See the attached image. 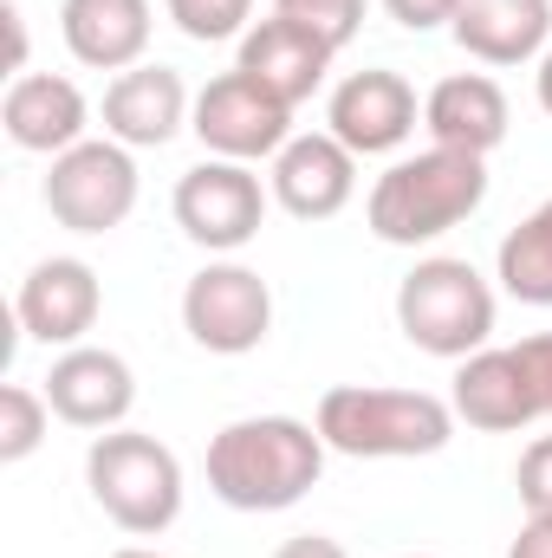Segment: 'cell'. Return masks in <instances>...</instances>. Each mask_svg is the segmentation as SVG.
Listing matches in <instances>:
<instances>
[{
	"mask_svg": "<svg viewBox=\"0 0 552 558\" xmlns=\"http://www.w3.org/2000/svg\"><path fill=\"white\" fill-rule=\"evenodd\" d=\"M325 474V435L299 416H241L208 441V487L235 513H286Z\"/></svg>",
	"mask_w": 552,
	"mask_h": 558,
	"instance_id": "obj_1",
	"label": "cell"
},
{
	"mask_svg": "<svg viewBox=\"0 0 552 558\" xmlns=\"http://www.w3.org/2000/svg\"><path fill=\"white\" fill-rule=\"evenodd\" d=\"M481 202H488V156L429 143L422 156H404L377 175L364 221L391 247H422V241H442L448 228H461Z\"/></svg>",
	"mask_w": 552,
	"mask_h": 558,
	"instance_id": "obj_2",
	"label": "cell"
},
{
	"mask_svg": "<svg viewBox=\"0 0 552 558\" xmlns=\"http://www.w3.org/2000/svg\"><path fill=\"white\" fill-rule=\"evenodd\" d=\"M319 435L332 454L351 461H410L442 454L455 435V403L429 390H377V384H338L319 397Z\"/></svg>",
	"mask_w": 552,
	"mask_h": 558,
	"instance_id": "obj_3",
	"label": "cell"
},
{
	"mask_svg": "<svg viewBox=\"0 0 552 558\" xmlns=\"http://www.w3.org/2000/svg\"><path fill=\"white\" fill-rule=\"evenodd\" d=\"M85 481H92V500L105 507V520L137 539L169 533L182 513V461L137 428H105L85 448Z\"/></svg>",
	"mask_w": 552,
	"mask_h": 558,
	"instance_id": "obj_4",
	"label": "cell"
},
{
	"mask_svg": "<svg viewBox=\"0 0 552 558\" xmlns=\"http://www.w3.org/2000/svg\"><path fill=\"white\" fill-rule=\"evenodd\" d=\"M397 325L429 357H475L494 338V286L455 254L416 260L397 286Z\"/></svg>",
	"mask_w": 552,
	"mask_h": 558,
	"instance_id": "obj_5",
	"label": "cell"
},
{
	"mask_svg": "<svg viewBox=\"0 0 552 558\" xmlns=\"http://www.w3.org/2000/svg\"><path fill=\"white\" fill-rule=\"evenodd\" d=\"M46 208L72 234H111V228H124L131 208H137V162H131V149L118 137H105V143L85 137V143H72L65 156H52V169H46Z\"/></svg>",
	"mask_w": 552,
	"mask_h": 558,
	"instance_id": "obj_6",
	"label": "cell"
},
{
	"mask_svg": "<svg viewBox=\"0 0 552 558\" xmlns=\"http://www.w3.org/2000/svg\"><path fill=\"white\" fill-rule=\"evenodd\" d=\"M182 325L215 357H248L274 331V292L241 260H215L182 286Z\"/></svg>",
	"mask_w": 552,
	"mask_h": 558,
	"instance_id": "obj_7",
	"label": "cell"
},
{
	"mask_svg": "<svg viewBox=\"0 0 552 558\" xmlns=\"http://www.w3.org/2000/svg\"><path fill=\"white\" fill-rule=\"evenodd\" d=\"M176 228L208 254H241L267 228V189L248 162L208 156L176 182Z\"/></svg>",
	"mask_w": 552,
	"mask_h": 558,
	"instance_id": "obj_8",
	"label": "cell"
},
{
	"mask_svg": "<svg viewBox=\"0 0 552 558\" xmlns=\"http://www.w3.org/2000/svg\"><path fill=\"white\" fill-rule=\"evenodd\" d=\"M189 131L202 137L208 156L261 162V156H279L292 143V105H279L274 92H261L248 72H221V78H208L195 92Z\"/></svg>",
	"mask_w": 552,
	"mask_h": 558,
	"instance_id": "obj_9",
	"label": "cell"
},
{
	"mask_svg": "<svg viewBox=\"0 0 552 558\" xmlns=\"http://www.w3.org/2000/svg\"><path fill=\"white\" fill-rule=\"evenodd\" d=\"M416 118L422 111H416L410 78L384 72V65L338 78L332 98H325V124H332V137L345 143L351 156H391V149H404L416 137Z\"/></svg>",
	"mask_w": 552,
	"mask_h": 558,
	"instance_id": "obj_10",
	"label": "cell"
},
{
	"mask_svg": "<svg viewBox=\"0 0 552 558\" xmlns=\"http://www.w3.org/2000/svg\"><path fill=\"white\" fill-rule=\"evenodd\" d=\"M358 195V156L332 131H305L274 156V202L292 221H332Z\"/></svg>",
	"mask_w": 552,
	"mask_h": 558,
	"instance_id": "obj_11",
	"label": "cell"
},
{
	"mask_svg": "<svg viewBox=\"0 0 552 558\" xmlns=\"http://www.w3.org/2000/svg\"><path fill=\"white\" fill-rule=\"evenodd\" d=\"M46 403L52 416L72 428H118L137 403V377L118 351L98 344H72L52 371H46Z\"/></svg>",
	"mask_w": 552,
	"mask_h": 558,
	"instance_id": "obj_12",
	"label": "cell"
},
{
	"mask_svg": "<svg viewBox=\"0 0 552 558\" xmlns=\"http://www.w3.org/2000/svg\"><path fill=\"white\" fill-rule=\"evenodd\" d=\"M189 118L195 105L176 65H131L105 92V137H118L124 149H163Z\"/></svg>",
	"mask_w": 552,
	"mask_h": 558,
	"instance_id": "obj_13",
	"label": "cell"
},
{
	"mask_svg": "<svg viewBox=\"0 0 552 558\" xmlns=\"http://www.w3.org/2000/svg\"><path fill=\"white\" fill-rule=\"evenodd\" d=\"M98 305H105V292L85 260H39L20 279V299H13L20 331L39 344H65V351L98 325Z\"/></svg>",
	"mask_w": 552,
	"mask_h": 558,
	"instance_id": "obj_14",
	"label": "cell"
},
{
	"mask_svg": "<svg viewBox=\"0 0 552 558\" xmlns=\"http://www.w3.org/2000/svg\"><path fill=\"white\" fill-rule=\"evenodd\" d=\"M332 46L319 39V33H305V26H292V20H261V26H248L241 33V59H235V72H248L261 92H274L279 105H305L319 85H325V72H332Z\"/></svg>",
	"mask_w": 552,
	"mask_h": 558,
	"instance_id": "obj_15",
	"label": "cell"
},
{
	"mask_svg": "<svg viewBox=\"0 0 552 558\" xmlns=\"http://www.w3.org/2000/svg\"><path fill=\"white\" fill-rule=\"evenodd\" d=\"M0 124L7 137L33 156H65L72 143H85L92 124V105L72 78H52V72H20L7 85V105H0Z\"/></svg>",
	"mask_w": 552,
	"mask_h": 558,
	"instance_id": "obj_16",
	"label": "cell"
},
{
	"mask_svg": "<svg viewBox=\"0 0 552 558\" xmlns=\"http://www.w3.org/2000/svg\"><path fill=\"white\" fill-rule=\"evenodd\" d=\"M448 403H455V416L468 422V428H481V435H514V428H527V422L540 416L533 377H527V364H520L514 344H507V351H475V357H461Z\"/></svg>",
	"mask_w": 552,
	"mask_h": 558,
	"instance_id": "obj_17",
	"label": "cell"
},
{
	"mask_svg": "<svg viewBox=\"0 0 552 558\" xmlns=\"http://www.w3.org/2000/svg\"><path fill=\"white\" fill-rule=\"evenodd\" d=\"M507 124H514L507 92L488 72H455V78H442L422 98V131H429V143H442V149L488 156V149L507 143Z\"/></svg>",
	"mask_w": 552,
	"mask_h": 558,
	"instance_id": "obj_18",
	"label": "cell"
},
{
	"mask_svg": "<svg viewBox=\"0 0 552 558\" xmlns=\"http://www.w3.org/2000/svg\"><path fill=\"white\" fill-rule=\"evenodd\" d=\"M448 33L481 65H527V59H547L552 0H461Z\"/></svg>",
	"mask_w": 552,
	"mask_h": 558,
	"instance_id": "obj_19",
	"label": "cell"
},
{
	"mask_svg": "<svg viewBox=\"0 0 552 558\" xmlns=\"http://www.w3.org/2000/svg\"><path fill=\"white\" fill-rule=\"evenodd\" d=\"M59 33L79 65L92 72H131L149 52V0H65Z\"/></svg>",
	"mask_w": 552,
	"mask_h": 558,
	"instance_id": "obj_20",
	"label": "cell"
},
{
	"mask_svg": "<svg viewBox=\"0 0 552 558\" xmlns=\"http://www.w3.org/2000/svg\"><path fill=\"white\" fill-rule=\"evenodd\" d=\"M501 286L520 305H552V202H540L507 241H501Z\"/></svg>",
	"mask_w": 552,
	"mask_h": 558,
	"instance_id": "obj_21",
	"label": "cell"
},
{
	"mask_svg": "<svg viewBox=\"0 0 552 558\" xmlns=\"http://www.w3.org/2000/svg\"><path fill=\"white\" fill-rule=\"evenodd\" d=\"M46 390H26V384H7L0 390V461H26L39 441H46Z\"/></svg>",
	"mask_w": 552,
	"mask_h": 558,
	"instance_id": "obj_22",
	"label": "cell"
},
{
	"mask_svg": "<svg viewBox=\"0 0 552 558\" xmlns=\"http://www.w3.org/2000/svg\"><path fill=\"white\" fill-rule=\"evenodd\" d=\"M274 13L305 26V33H319L332 52H345L358 39V26H364V0H274Z\"/></svg>",
	"mask_w": 552,
	"mask_h": 558,
	"instance_id": "obj_23",
	"label": "cell"
},
{
	"mask_svg": "<svg viewBox=\"0 0 552 558\" xmlns=\"http://www.w3.org/2000/svg\"><path fill=\"white\" fill-rule=\"evenodd\" d=\"M248 13H254V0H169V20L202 46L248 33Z\"/></svg>",
	"mask_w": 552,
	"mask_h": 558,
	"instance_id": "obj_24",
	"label": "cell"
},
{
	"mask_svg": "<svg viewBox=\"0 0 552 558\" xmlns=\"http://www.w3.org/2000/svg\"><path fill=\"white\" fill-rule=\"evenodd\" d=\"M514 487H520V507H527V520H552V435H540V441L520 454V468H514Z\"/></svg>",
	"mask_w": 552,
	"mask_h": 558,
	"instance_id": "obj_25",
	"label": "cell"
},
{
	"mask_svg": "<svg viewBox=\"0 0 552 558\" xmlns=\"http://www.w3.org/2000/svg\"><path fill=\"white\" fill-rule=\"evenodd\" d=\"M514 351H520V364H527V377H533L540 416H552V331H540V338H520Z\"/></svg>",
	"mask_w": 552,
	"mask_h": 558,
	"instance_id": "obj_26",
	"label": "cell"
},
{
	"mask_svg": "<svg viewBox=\"0 0 552 558\" xmlns=\"http://www.w3.org/2000/svg\"><path fill=\"white\" fill-rule=\"evenodd\" d=\"M455 7H461V0H384V13H391L397 26H410V33L448 26V20H455Z\"/></svg>",
	"mask_w": 552,
	"mask_h": 558,
	"instance_id": "obj_27",
	"label": "cell"
},
{
	"mask_svg": "<svg viewBox=\"0 0 552 558\" xmlns=\"http://www.w3.org/2000/svg\"><path fill=\"white\" fill-rule=\"evenodd\" d=\"M507 558H552V520H527L520 539L507 546Z\"/></svg>",
	"mask_w": 552,
	"mask_h": 558,
	"instance_id": "obj_28",
	"label": "cell"
},
{
	"mask_svg": "<svg viewBox=\"0 0 552 558\" xmlns=\"http://www.w3.org/2000/svg\"><path fill=\"white\" fill-rule=\"evenodd\" d=\"M274 558H351L338 539H325V533H299V539H286Z\"/></svg>",
	"mask_w": 552,
	"mask_h": 558,
	"instance_id": "obj_29",
	"label": "cell"
},
{
	"mask_svg": "<svg viewBox=\"0 0 552 558\" xmlns=\"http://www.w3.org/2000/svg\"><path fill=\"white\" fill-rule=\"evenodd\" d=\"M540 111L552 118V46H547V59H540Z\"/></svg>",
	"mask_w": 552,
	"mask_h": 558,
	"instance_id": "obj_30",
	"label": "cell"
},
{
	"mask_svg": "<svg viewBox=\"0 0 552 558\" xmlns=\"http://www.w3.org/2000/svg\"><path fill=\"white\" fill-rule=\"evenodd\" d=\"M111 558H163V553H143V546H124V553H111Z\"/></svg>",
	"mask_w": 552,
	"mask_h": 558,
	"instance_id": "obj_31",
	"label": "cell"
},
{
	"mask_svg": "<svg viewBox=\"0 0 552 558\" xmlns=\"http://www.w3.org/2000/svg\"><path fill=\"white\" fill-rule=\"evenodd\" d=\"M410 558H429V553H410Z\"/></svg>",
	"mask_w": 552,
	"mask_h": 558,
	"instance_id": "obj_32",
	"label": "cell"
}]
</instances>
